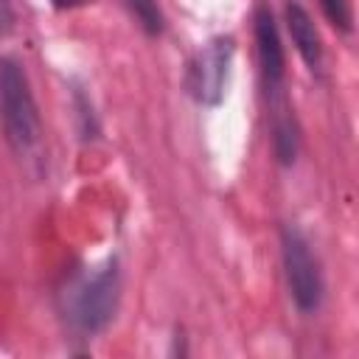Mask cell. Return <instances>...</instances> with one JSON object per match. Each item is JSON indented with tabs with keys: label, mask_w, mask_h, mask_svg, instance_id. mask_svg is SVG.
Masks as SVG:
<instances>
[{
	"label": "cell",
	"mask_w": 359,
	"mask_h": 359,
	"mask_svg": "<svg viewBox=\"0 0 359 359\" xmlns=\"http://www.w3.org/2000/svg\"><path fill=\"white\" fill-rule=\"evenodd\" d=\"M0 123L11 154L42 174V118L28 73L14 56H0Z\"/></svg>",
	"instance_id": "cell-1"
},
{
	"label": "cell",
	"mask_w": 359,
	"mask_h": 359,
	"mask_svg": "<svg viewBox=\"0 0 359 359\" xmlns=\"http://www.w3.org/2000/svg\"><path fill=\"white\" fill-rule=\"evenodd\" d=\"M118 306H121L118 258H107L95 269H76L59 292V311L65 323L81 337L101 334L115 320Z\"/></svg>",
	"instance_id": "cell-2"
},
{
	"label": "cell",
	"mask_w": 359,
	"mask_h": 359,
	"mask_svg": "<svg viewBox=\"0 0 359 359\" xmlns=\"http://www.w3.org/2000/svg\"><path fill=\"white\" fill-rule=\"evenodd\" d=\"M280 264L294 309L303 317L317 314L325 300V278L309 236L292 222L280 227Z\"/></svg>",
	"instance_id": "cell-3"
},
{
	"label": "cell",
	"mask_w": 359,
	"mask_h": 359,
	"mask_svg": "<svg viewBox=\"0 0 359 359\" xmlns=\"http://www.w3.org/2000/svg\"><path fill=\"white\" fill-rule=\"evenodd\" d=\"M236 56V39L230 34L210 36L188 62L185 90L199 107H219L227 93V79Z\"/></svg>",
	"instance_id": "cell-4"
},
{
	"label": "cell",
	"mask_w": 359,
	"mask_h": 359,
	"mask_svg": "<svg viewBox=\"0 0 359 359\" xmlns=\"http://www.w3.org/2000/svg\"><path fill=\"white\" fill-rule=\"evenodd\" d=\"M252 36H255V53H258V73L264 98L269 107L286 104V50L280 39L278 20L266 0H258L252 8Z\"/></svg>",
	"instance_id": "cell-5"
},
{
	"label": "cell",
	"mask_w": 359,
	"mask_h": 359,
	"mask_svg": "<svg viewBox=\"0 0 359 359\" xmlns=\"http://www.w3.org/2000/svg\"><path fill=\"white\" fill-rule=\"evenodd\" d=\"M283 22H286L292 45H294L297 56L303 59V65L309 67V73L323 76L325 50H323V39H320V31H317L314 17L309 14V8L300 0H289L286 8H283Z\"/></svg>",
	"instance_id": "cell-6"
},
{
	"label": "cell",
	"mask_w": 359,
	"mask_h": 359,
	"mask_svg": "<svg viewBox=\"0 0 359 359\" xmlns=\"http://www.w3.org/2000/svg\"><path fill=\"white\" fill-rule=\"evenodd\" d=\"M269 140H272L275 163L280 168H292L300 154V123L289 101L269 107Z\"/></svg>",
	"instance_id": "cell-7"
},
{
	"label": "cell",
	"mask_w": 359,
	"mask_h": 359,
	"mask_svg": "<svg viewBox=\"0 0 359 359\" xmlns=\"http://www.w3.org/2000/svg\"><path fill=\"white\" fill-rule=\"evenodd\" d=\"M70 104H73V112H76V129H79L81 143L95 140L101 135V121H98V112H95L93 98L84 93L81 84H73L70 87Z\"/></svg>",
	"instance_id": "cell-8"
},
{
	"label": "cell",
	"mask_w": 359,
	"mask_h": 359,
	"mask_svg": "<svg viewBox=\"0 0 359 359\" xmlns=\"http://www.w3.org/2000/svg\"><path fill=\"white\" fill-rule=\"evenodd\" d=\"M123 6L149 39H157L165 31V14L160 8V0H123Z\"/></svg>",
	"instance_id": "cell-9"
},
{
	"label": "cell",
	"mask_w": 359,
	"mask_h": 359,
	"mask_svg": "<svg viewBox=\"0 0 359 359\" xmlns=\"http://www.w3.org/2000/svg\"><path fill=\"white\" fill-rule=\"evenodd\" d=\"M323 8V17L328 20L331 28H337L339 34H351L353 31V8L351 0H317Z\"/></svg>",
	"instance_id": "cell-10"
},
{
	"label": "cell",
	"mask_w": 359,
	"mask_h": 359,
	"mask_svg": "<svg viewBox=\"0 0 359 359\" xmlns=\"http://www.w3.org/2000/svg\"><path fill=\"white\" fill-rule=\"evenodd\" d=\"M14 28V6L11 0H0V39L8 36Z\"/></svg>",
	"instance_id": "cell-11"
},
{
	"label": "cell",
	"mask_w": 359,
	"mask_h": 359,
	"mask_svg": "<svg viewBox=\"0 0 359 359\" xmlns=\"http://www.w3.org/2000/svg\"><path fill=\"white\" fill-rule=\"evenodd\" d=\"M87 3H93V0H50V6L56 11H73V8H81Z\"/></svg>",
	"instance_id": "cell-12"
}]
</instances>
